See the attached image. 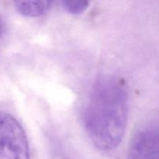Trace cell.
<instances>
[{"mask_svg":"<svg viewBox=\"0 0 159 159\" xmlns=\"http://www.w3.org/2000/svg\"><path fill=\"white\" fill-rule=\"evenodd\" d=\"M128 116V92L116 76L101 77L95 82L84 111V126L97 148H116L125 134Z\"/></svg>","mask_w":159,"mask_h":159,"instance_id":"obj_1","label":"cell"},{"mask_svg":"<svg viewBox=\"0 0 159 159\" xmlns=\"http://www.w3.org/2000/svg\"><path fill=\"white\" fill-rule=\"evenodd\" d=\"M24 129L9 113L0 111V159H30Z\"/></svg>","mask_w":159,"mask_h":159,"instance_id":"obj_2","label":"cell"},{"mask_svg":"<svg viewBox=\"0 0 159 159\" xmlns=\"http://www.w3.org/2000/svg\"><path fill=\"white\" fill-rule=\"evenodd\" d=\"M129 159H159V127L138 130L128 147Z\"/></svg>","mask_w":159,"mask_h":159,"instance_id":"obj_3","label":"cell"},{"mask_svg":"<svg viewBox=\"0 0 159 159\" xmlns=\"http://www.w3.org/2000/svg\"><path fill=\"white\" fill-rule=\"evenodd\" d=\"M17 12L27 17H38L46 14L52 5L51 1H19L14 2Z\"/></svg>","mask_w":159,"mask_h":159,"instance_id":"obj_4","label":"cell"},{"mask_svg":"<svg viewBox=\"0 0 159 159\" xmlns=\"http://www.w3.org/2000/svg\"><path fill=\"white\" fill-rule=\"evenodd\" d=\"M62 7L66 12L72 15H79L85 12L88 8L89 2L87 1H63Z\"/></svg>","mask_w":159,"mask_h":159,"instance_id":"obj_5","label":"cell"},{"mask_svg":"<svg viewBox=\"0 0 159 159\" xmlns=\"http://www.w3.org/2000/svg\"><path fill=\"white\" fill-rule=\"evenodd\" d=\"M6 23H5L2 17L0 16V38L4 35L5 32H6Z\"/></svg>","mask_w":159,"mask_h":159,"instance_id":"obj_6","label":"cell"}]
</instances>
